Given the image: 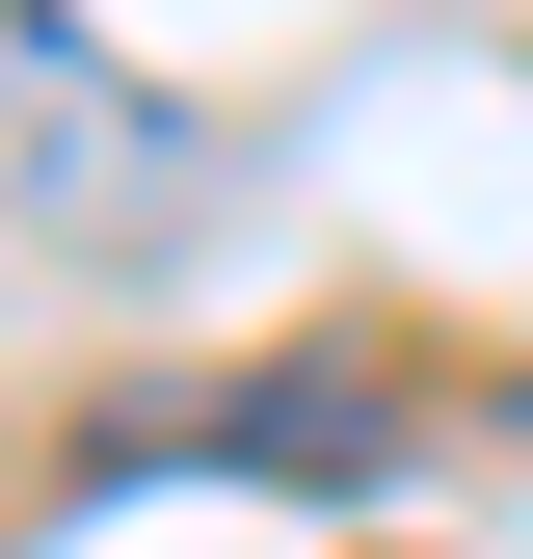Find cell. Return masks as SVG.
I'll return each mask as SVG.
<instances>
[{
    "mask_svg": "<svg viewBox=\"0 0 533 559\" xmlns=\"http://www.w3.org/2000/svg\"><path fill=\"white\" fill-rule=\"evenodd\" d=\"M133 160H161V107H133L107 53L54 27V0H0V187L54 214V187H133Z\"/></svg>",
    "mask_w": 533,
    "mask_h": 559,
    "instance_id": "cell-1",
    "label": "cell"
}]
</instances>
